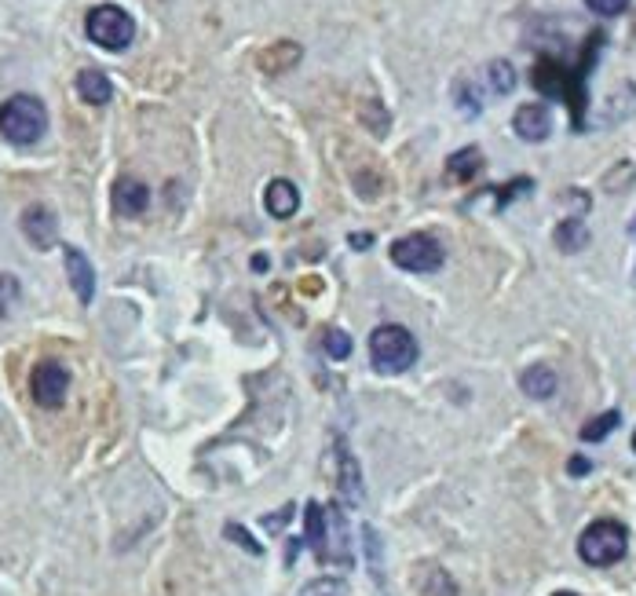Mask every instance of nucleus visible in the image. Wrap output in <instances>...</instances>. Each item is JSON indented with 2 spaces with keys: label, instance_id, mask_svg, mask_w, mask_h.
I'll return each instance as SVG.
<instances>
[{
  "label": "nucleus",
  "instance_id": "bb28decb",
  "mask_svg": "<svg viewBox=\"0 0 636 596\" xmlns=\"http://www.w3.org/2000/svg\"><path fill=\"white\" fill-rule=\"evenodd\" d=\"M223 534H227V538H231V542L245 545V549H249V553H253V556H260V545L253 542V534H249V531H242V527H238V523H227V531H223Z\"/></svg>",
  "mask_w": 636,
  "mask_h": 596
},
{
  "label": "nucleus",
  "instance_id": "c85d7f7f",
  "mask_svg": "<svg viewBox=\"0 0 636 596\" xmlns=\"http://www.w3.org/2000/svg\"><path fill=\"white\" fill-rule=\"evenodd\" d=\"M289 512H293V509H282V512H275V520H271V516H264V527H267V531H278V527H282V523L289 520Z\"/></svg>",
  "mask_w": 636,
  "mask_h": 596
},
{
  "label": "nucleus",
  "instance_id": "4468645a",
  "mask_svg": "<svg viewBox=\"0 0 636 596\" xmlns=\"http://www.w3.org/2000/svg\"><path fill=\"white\" fill-rule=\"evenodd\" d=\"M300 55H304V48H300L297 41H275L271 48L260 52L256 66H260L264 74H286V70H293V66L300 63Z\"/></svg>",
  "mask_w": 636,
  "mask_h": 596
},
{
  "label": "nucleus",
  "instance_id": "5701e85b",
  "mask_svg": "<svg viewBox=\"0 0 636 596\" xmlns=\"http://www.w3.org/2000/svg\"><path fill=\"white\" fill-rule=\"evenodd\" d=\"M359 118L366 121V125L377 132V136H384V132H388V125H392V118H388V114L381 110V103H373V99L359 107Z\"/></svg>",
  "mask_w": 636,
  "mask_h": 596
},
{
  "label": "nucleus",
  "instance_id": "72a5a7b5",
  "mask_svg": "<svg viewBox=\"0 0 636 596\" xmlns=\"http://www.w3.org/2000/svg\"><path fill=\"white\" fill-rule=\"evenodd\" d=\"M633 450H636V432H633Z\"/></svg>",
  "mask_w": 636,
  "mask_h": 596
},
{
  "label": "nucleus",
  "instance_id": "393cba45",
  "mask_svg": "<svg viewBox=\"0 0 636 596\" xmlns=\"http://www.w3.org/2000/svg\"><path fill=\"white\" fill-rule=\"evenodd\" d=\"M19 300V282L11 275H0V315H8V308Z\"/></svg>",
  "mask_w": 636,
  "mask_h": 596
},
{
  "label": "nucleus",
  "instance_id": "ddd939ff",
  "mask_svg": "<svg viewBox=\"0 0 636 596\" xmlns=\"http://www.w3.org/2000/svg\"><path fill=\"white\" fill-rule=\"evenodd\" d=\"M264 205H267V213H271V216H278V220H289V216L300 209L297 183L271 180V183H267V191H264Z\"/></svg>",
  "mask_w": 636,
  "mask_h": 596
},
{
  "label": "nucleus",
  "instance_id": "2eb2a0df",
  "mask_svg": "<svg viewBox=\"0 0 636 596\" xmlns=\"http://www.w3.org/2000/svg\"><path fill=\"white\" fill-rule=\"evenodd\" d=\"M150 205V191L147 183L132 180V176H125V180H117L114 187V209L121 216H139L143 209Z\"/></svg>",
  "mask_w": 636,
  "mask_h": 596
},
{
  "label": "nucleus",
  "instance_id": "423d86ee",
  "mask_svg": "<svg viewBox=\"0 0 636 596\" xmlns=\"http://www.w3.org/2000/svg\"><path fill=\"white\" fill-rule=\"evenodd\" d=\"M318 560L322 564L351 567V538H348V520L340 505L322 509V545H318Z\"/></svg>",
  "mask_w": 636,
  "mask_h": 596
},
{
  "label": "nucleus",
  "instance_id": "0eeeda50",
  "mask_svg": "<svg viewBox=\"0 0 636 596\" xmlns=\"http://www.w3.org/2000/svg\"><path fill=\"white\" fill-rule=\"evenodd\" d=\"M530 81H534V88H538L541 96L571 99L574 103V125H582V96L571 88V74H567V66H560L556 59H538V66L530 70Z\"/></svg>",
  "mask_w": 636,
  "mask_h": 596
},
{
  "label": "nucleus",
  "instance_id": "f8f14e48",
  "mask_svg": "<svg viewBox=\"0 0 636 596\" xmlns=\"http://www.w3.org/2000/svg\"><path fill=\"white\" fill-rule=\"evenodd\" d=\"M337 483H340V494L348 505H359L362 501V472H359V461L351 458V450L344 447V439H337Z\"/></svg>",
  "mask_w": 636,
  "mask_h": 596
},
{
  "label": "nucleus",
  "instance_id": "39448f33",
  "mask_svg": "<svg viewBox=\"0 0 636 596\" xmlns=\"http://www.w3.org/2000/svg\"><path fill=\"white\" fill-rule=\"evenodd\" d=\"M392 264L403 267V271H414V275L439 271L443 267V245L432 235H406L392 245Z\"/></svg>",
  "mask_w": 636,
  "mask_h": 596
},
{
  "label": "nucleus",
  "instance_id": "6ab92c4d",
  "mask_svg": "<svg viewBox=\"0 0 636 596\" xmlns=\"http://www.w3.org/2000/svg\"><path fill=\"white\" fill-rule=\"evenodd\" d=\"M556 245H560L563 253H582L585 245H589V227L582 220H563L556 227Z\"/></svg>",
  "mask_w": 636,
  "mask_h": 596
},
{
  "label": "nucleus",
  "instance_id": "b1692460",
  "mask_svg": "<svg viewBox=\"0 0 636 596\" xmlns=\"http://www.w3.org/2000/svg\"><path fill=\"white\" fill-rule=\"evenodd\" d=\"M300 596H348V586L340 578H322V582H311Z\"/></svg>",
  "mask_w": 636,
  "mask_h": 596
},
{
  "label": "nucleus",
  "instance_id": "dca6fc26",
  "mask_svg": "<svg viewBox=\"0 0 636 596\" xmlns=\"http://www.w3.org/2000/svg\"><path fill=\"white\" fill-rule=\"evenodd\" d=\"M77 96L92 103V107H106L114 99V85H110V77L103 70H81L77 74Z\"/></svg>",
  "mask_w": 636,
  "mask_h": 596
},
{
  "label": "nucleus",
  "instance_id": "9b49d317",
  "mask_svg": "<svg viewBox=\"0 0 636 596\" xmlns=\"http://www.w3.org/2000/svg\"><path fill=\"white\" fill-rule=\"evenodd\" d=\"M512 128H516V136L527 139V143H541V139H549L552 136L549 107H545V103H527V107L516 110Z\"/></svg>",
  "mask_w": 636,
  "mask_h": 596
},
{
  "label": "nucleus",
  "instance_id": "4be33fe9",
  "mask_svg": "<svg viewBox=\"0 0 636 596\" xmlns=\"http://www.w3.org/2000/svg\"><path fill=\"white\" fill-rule=\"evenodd\" d=\"M322 348H326L329 359H348L351 355V341L344 330H326L322 333Z\"/></svg>",
  "mask_w": 636,
  "mask_h": 596
},
{
  "label": "nucleus",
  "instance_id": "aec40b11",
  "mask_svg": "<svg viewBox=\"0 0 636 596\" xmlns=\"http://www.w3.org/2000/svg\"><path fill=\"white\" fill-rule=\"evenodd\" d=\"M618 425H622V414H618V410H607V414L593 417V421L582 428V439H585V443H604V439L611 436Z\"/></svg>",
  "mask_w": 636,
  "mask_h": 596
},
{
  "label": "nucleus",
  "instance_id": "7ed1b4c3",
  "mask_svg": "<svg viewBox=\"0 0 636 596\" xmlns=\"http://www.w3.org/2000/svg\"><path fill=\"white\" fill-rule=\"evenodd\" d=\"M629 549V531L618 520H596L589 523L578 538V556L589 567H611L618 564Z\"/></svg>",
  "mask_w": 636,
  "mask_h": 596
},
{
  "label": "nucleus",
  "instance_id": "473e14b6",
  "mask_svg": "<svg viewBox=\"0 0 636 596\" xmlns=\"http://www.w3.org/2000/svg\"><path fill=\"white\" fill-rule=\"evenodd\" d=\"M629 231H633V235H636V220H633V227H629Z\"/></svg>",
  "mask_w": 636,
  "mask_h": 596
},
{
  "label": "nucleus",
  "instance_id": "f257e3e1",
  "mask_svg": "<svg viewBox=\"0 0 636 596\" xmlns=\"http://www.w3.org/2000/svg\"><path fill=\"white\" fill-rule=\"evenodd\" d=\"M44 128H48V110L37 96H19L4 99V107H0V132L4 139L11 143H19V147H30L37 139L44 136Z\"/></svg>",
  "mask_w": 636,
  "mask_h": 596
},
{
  "label": "nucleus",
  "instance_id": "20e7f679",
  "mask_svg": "<svg viewBox=\"0 0 636 596\" xmlns=\"http://www.w3.org/2000/svg\"><path fill=\"white\" fill-rule=\"evenodd\" d=\"M85 33L88 41H96L106 52H125L132 37H136V19L125 8H117V4H99V8L88 11Z\"/></svg>",
  "mask_w": 636,
  "mask_h": 596
},
{
  "label": "nucleus",
  "instance_id": "412c9836",
  "mask_svg": "<svg viewBox=\"0 0 636 596\" xmlns=\"http://www.w3.org/2000/svg\"><path fill=\"white\" fill-rule=\"evenodd\" d=\"M487 74H490V88H494L498 96H509L512 88H516V70H512V63H505V59H494Z\"/></svg>",
  "mask_w": 636,
  "mask_h": 596
},
{
  "label": "nucleus",
  "instance_id": "1a4fd4ad",
  "mask_svg": "<svg viewBox=\"0 0 636 596\" xmlns=\"http://www.w3.org/2000/svg\"><path fill=\"white\" fill-rule=\"evenodd\" d=\"M63 260H66V282L74 286L77 300L92 304V297H96V267L88 264V256L81 249H74V245H66Z\"/></svg>",
  "mask_w": 636,
  "mask_h": 596
},
{
  "label": "nucleus",
  "instance_id": "2f4dec72",
  "mask_svg": "<svg viewBox=\"0 0 636 596\" xmlns=\"http://www.w3.org/2000/svg\"><path fill=\"white\" fill-rule=\"evenodd\" d=\"M552 596H578V593H552Z\"/></svg>",
  "mask_w": 636,
  "mask_h": 596
},
{
  "label": "nucleus",
  "instance_id": "6e6552de",
  "mask_svg": "<svg viewBox=\"0 0 636 596\" xmlns=\"http://www.w3.org/2000/svg\"><path fill=\"white\" fill-rule=\"evenodd\" d=\"M33 399H37V406H44V410H55V406L66 399V388H70V373H66V366H59V362H41L37 370H33Z\"/></svg>",
  "mask_w": 636,
  "mask_h": 596
},
{
  "label": "nucleus",
  "instance_id": "7c9ffc66",
  "mask_svg": "<svg viewBox=\"0 0 636 596\" xmlns=\"http://www.w3.org/2000/svg\"><path fill=\"white\" fill-rule=\"evenodd\" d=\"M348 242L355 245V249H370V245H373V235H351Z\"/></svg>",
  "mask_w": 636,
  "mask_h": 596
},
{
  "label": "nucleus",
  "instance_id": "c756f323",
  "mask_svg": "<svg viewBox=\"0 0 636 596\" xmlns=\"http://www.w3.org/2000/svg\"><path fill=\"white\" fill-rule=\"evenodd\" d=\"M589 469H593V465H589L585 458H571V476H585Z\"/></svg>",
  "mask_w": 636,
  "mask_h": 596
},
{
  "label": "nucleus",
  "instance_id": "f3484780",
  "mask_svg": "<svg viewBox=\"0 0 636 596\" xmlns=\"http://www.w3.org/2000/svg\"><path fill=\"white\" fill-rule=\"evenodd\" d=\"M479 169H483V150L479 147H465L446 158V180H454V183L476 180Z\"/></svg>",
  "mask_w": 636,
  "mask_h": 596
},
{
  "label": "nucleus",
  "instance_id": "a211bd4d",
  "mask_svg": "<svg viewBox=\"0 0 636 596\" xmlns=\"http://www.w3.org/2000/svg\"><path fill=\"white\" fill-rule=\"evenodd\" d=\"M556 384H560V377H556V370H549V366H530L520 377V388L530 399H552V395H556Z\"/></svg>",
  "mask_w": 636,
  "mask_h": 596
},
{
  "label": "nucleus",
  "instance_id": "cd10ccee",
  "mask_svg": "<svg viewBox=\"0 0 636 596\" xmlns=\"http://www.w3.org/2000/svg\"><path fill=\"white\" fill-rule=\"evenodd\" d=\"M530 187H534V183H530V180H516V183H509L505 191H498V205H509L512 198H516V194L530 191Z\"/></svg>",
  "mask_w": 636,
  "mask_h": 596
},
{
  "label": "nucleus",
  "instance_id": "f03ea898",
  "mask_svg": "<svg viewBox=\"0 0 636 596\" xmlns=\"http://www.w3.org/2000/svg\"><path fill=\"white\" fill-rule=\"evenodd\" d=\"M370 362L381 373H403L417 362V341L406 326H377L370 333Z\"/></svg>",
  "mask_w": 636,
  "mask_h": 596
},
{
  "label": "nucleus",
  "instance_id": "9d476101",
  "mask_svg": "<svg viewBox=\"0 0 636 596\" xmlns=\"http://www.w3.org/2000/svg\"><path fill=\"white\" fill-rule=\"evenodd\" d=\"M22 235L30 238L37 249H52L55 238H59V224H55V213L48 205H30L22 213Z\"/></svg>",
  "mask_w": 636,
  "mask_h": 596
},
{
  "label": "nucleus",
  "instance_id": "a878e982",
  "mask_svg": "<svg viewBox=\"0 0 636 596\" xmlns=\"http://www.w3.org/2000/svg\"><path fill=\"white\" fill-rule=\"evenodd\" d=\"M585 4H589L596 15H607V19H611V15H622V11L629 8V0H585Z\"/></svg>",
  "mask_w": 636,
  "mask_h": 596
}]
</instances>
